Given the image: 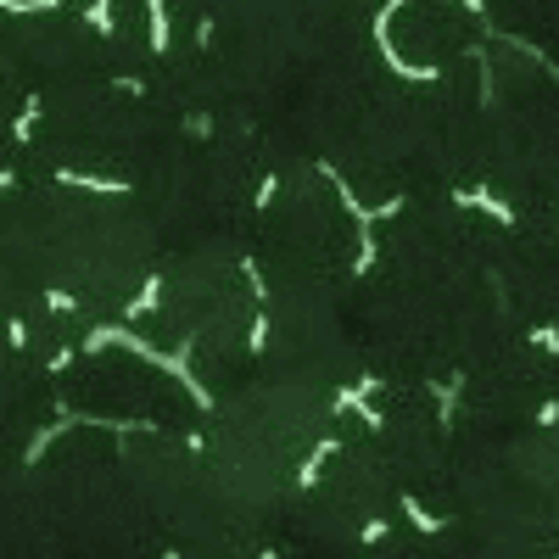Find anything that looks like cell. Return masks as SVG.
I'll use <instances>...</instances> for the list:
<instances>
[{"label": "cell", "mask_w": 559, "mask_h": 559, "mask_svg": "<svg viewBox=\"0 0 559 559\" xmlns=\"http://www.w3.org/2000/svg\"><path fill=\"white\" fill-rule=\"evenodd\" d=\"M381 0H303L308 17H336V23H370Z\"/></svg>", "instance_id": "cell-3"}, {"label": "cell", "mask_w": 559, "mask_h": 559, "mask_svg": "<svg viewBox=\"0 0 559 559\" xmlns=\"http://www.w3.org/2000/svg\"><path fill=\"white\" fill-rule=\"evenodd\" d=\"M0 62L23 79L28 95H56L73 84L112 79L107 73V28L95 23L90 0H56L40 12H17V28Z\"/></svg>", "instance_id": "cell-2"}, {"label": "cell", "mask_w": 559, "mask_h": 559, "mask_svg": "<svg viewBox=\"0 0 559 559\" xmlns=\"http://www.w3.org/2000/svg\"><path fill=\"white\" fill-rule=\"evenodd\" d=\"M56 398L84 419H129V425H162V431H190L202 425L196 398L157 370L135 347H79L68 370L56 375Z\"/></svg>", "instance_id": "cell-1"}, {"label": "cell", "mask_w": 559, "mask_h": 559, "mask_svg": "<svg viewBox=\"0 0 559 559\" xmlns=\"http://www.w3.org/2000/svg\"><path fill=\"white\" fill-rule=\"evenodd\" d=\"M12 28H17V12H6V6H0V51H6V40H12Z\"/></svg>", "instance_id": "cell-4"}]
</instances>
